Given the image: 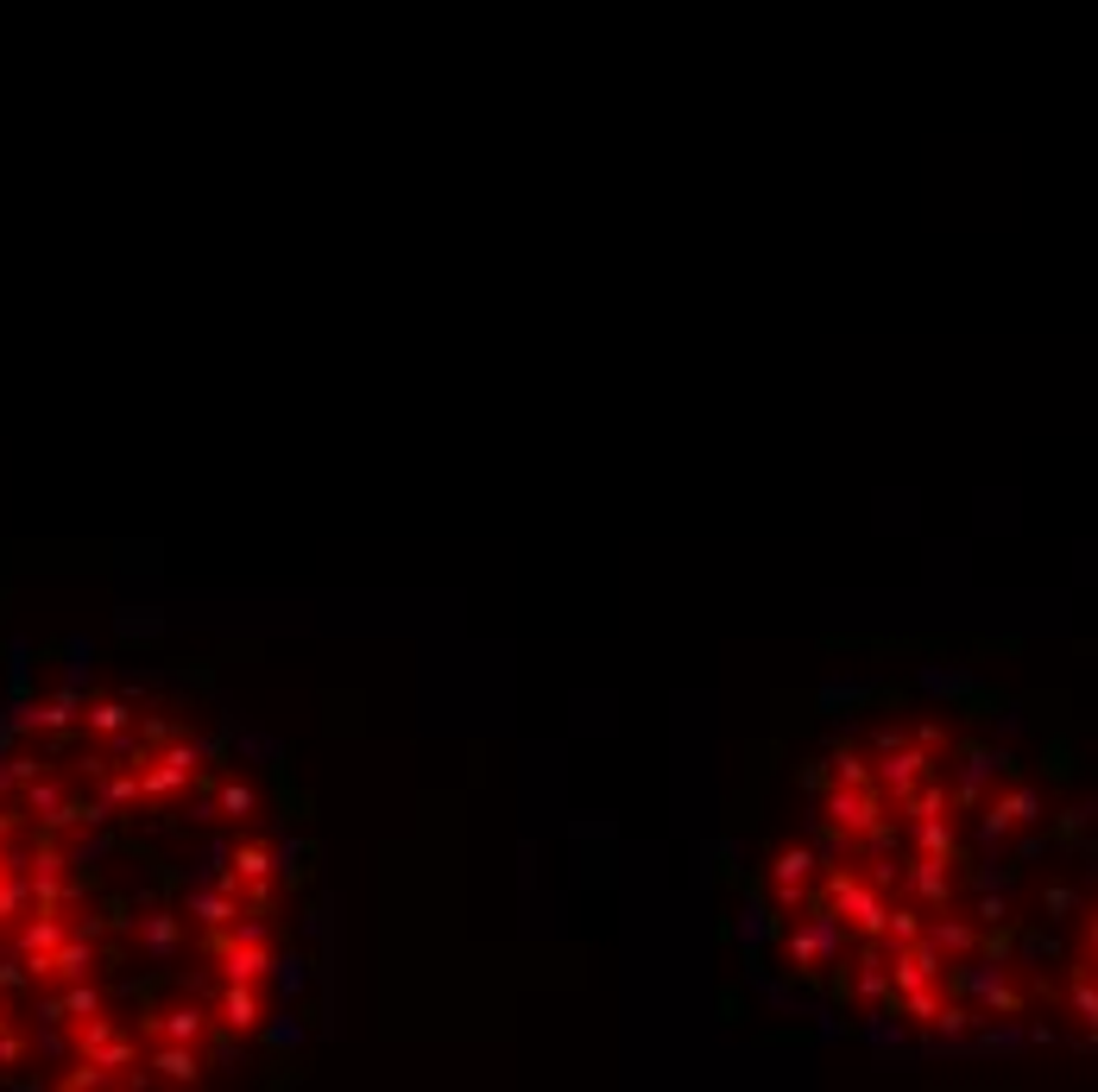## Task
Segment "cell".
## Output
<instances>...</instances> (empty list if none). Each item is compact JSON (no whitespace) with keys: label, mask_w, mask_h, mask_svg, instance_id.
I'll list each match as a JSON object with an SVG mask.
<instances>
[{"label":"cell","mask_w":1098,"mask_h":1092,"mask_svg":"<svg viewBox=\"0 0 1098 1092\" xmlns=\"http://www.w3.org/2000/svg\"><path fill=\"white\" fill-rule=\"evenodd\" d=\"M152 1067H158L165 1080H196V1074H202V1061H196V1054L183 1048V1042H177V1048H158V1054H152Z\"/></svg>","instance_id":"3"},{"label":"cell","mask_w":1098,"mask_h":1092,"mask_svg":"<svg viewBox=\"0 0 1098 1092\" xmlns=\"http://www.w3.org/2000/svg\"><path fill=\"white\" fill-rule=\"evenodd\" d=\"M190 909H196V916H202V922H209V928H222V922H228V916H234V903H228V897H202V891H196V897H190Z\"/></svg>","instance_id":"4"},{"label":"cell","mask_w":1098,"mask_h":1092,"mask_svg":"<svg viewBox=\"0 0 1098 1092\" xmlns=\"http://www.w3.org/2000/svg\"><path fill=\"white\" fill-rule=\"evenodd\" d=\"M739 935H745V948H751V941H764V935H771V909L751 903V909H745V922H739Z\"/></svg>","instance_id":"6"},{"label":"cell","mask_w":1098,"mask_h":1092,"mask_svg":"<svg viewBox=\"0 0 1098 1092\" xmlns=\"http://www.w3.org/2000/svg\"><path fill=\"white\" fill-rule=\"evenodd\" d=\"M222 1023L234 1030V1036H253L266 1023V998L253 992V979H228V992H222Z\"/></svg>","instance_id":"1"},{"label":"cell","mask_w":1098,"mask_h":1092,"mask_svg":"<svg viewBox=\"0 0 1098 1092\" xmlns=\"http://www.w3.org/2000/svg\"><path fill=\"white\" fill-rule=\"evenodd\" d=\"M222 809H228V815H246V809H253V789H246V783L222 789Z\"/></svg>","instance_id":"7"},{"label":"cell","mask_w":1098,"mask_h":1092,"mask_svg":"<svg viewBox=\"0 0 1098 1092\" xmlns=\"http://www.w3.org/2000/svg\"><path fill=\"white\" fill-rule=\"evenodd\" d=\"M121 720H127L121 701H95V708H89V726H95V733H121Z\"/></svg>","instance_id":"5"},{"label":"cell","mask_w":1098,"mask_h":1092,"mask_svg":"<svg viewBox=\"0 0 1098 1092\" xmlns=\"http://www.w3.org/2000/svg\"><path fill=\"white\" fill-rule=\"evenodd\" d=\"M158 1036H165V1042H202V1036H209V1010H202V1004L165 1010V1016H158Z\"/></svg>","instance_id":"2"}]
</instances>
